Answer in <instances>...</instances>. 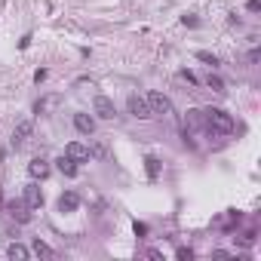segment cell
I'll return each instance as SVG.
<instances>
[{
    "mask_svg": "<svg viewBox=\"0 0 261 261\" xmlns=\"http://www.w3.org/2000/svg\"><path fill=\"white\" fill-rule=\"evenodd\" d=\"M144 166H147V178H157V175H160V160H157L154 154L144 157Z\"/></svg>",
    "mask_w": 261,
    "mask_h": 261,
    "instance_id": "15",
    "label": "cell"
},
{
    "mask_svg": "<svg viewBox=\"0 0 261 261\" xmlns=\"http://www.w3.org/2000/svg\"><path fill=\"white\" fill-rule=\"evenodd\" d=\"M197 59H200V62H206V65H212V68L218 65V55H215V52H206V49H200V52H197Z\"/></svg>",
    "mask_w": 261,
    "mask_h": 261,
    "instance_id": "16",
    "label": "cell"
},
{
    "mask_svg": "<svg viewBox=\"0 0 261 261\" xmlns=\"http://www.w3.org/2000/svg\"><path fill=\"white\" fill-rule=\"evenodd\" d=\"M95 114L101 120H111L114 117V101H111L108 95H95Z\"/></svg>",
    "mask_w": 261,
    "mask_h": 261,
    "instance_id": "8",
    "label": "cell"
},
{
    "mask_svg": "<svg viewBox=\"0 0 261 261\" xmlns=\"http://www.w3.org/2000/svg\"><path fill=\"white\" fill-rule=\"evenodd\" d=\"M25 209H28V203H22V200L6 203V212L13 215V218H19V221H28V218H31V212H25Z\"/></svg>",
    "mask_w": 261,
    "mask_h": 261,
    "instance_id": "10",
    "label": "cell"
},
{
    "mask_svg": "<svg viewBox=\"0 0 261 261\" xmlns=\"http://www.w3.org/2000/svg\"><path fill=\"white\" fill-rule=\"evenodd\" d=\"M144 101H147V108H151V114H172V101H169L163 93H157V89H151V93L144 95Z\"/></svg>",
    "mask_w": 261,
    "mask_h": 261,
    "instance_id": "2",
    "label": "cell"
},
{
    "mask_svg": "<svg viewBox=\"0 0 261 261\" xmlns=\"http://www.w3.org/2000/svg\"><path fill=\"white\" fill-rule=\"evenodd\" d=\"M200 117H203V126H206L212 135H231L234 132V117L228 114V111H221V108H206V111H200Z\"/></svg>",
    "mask_w": 261,
    "mask_h": 261,
    "instance_id": "1",
    "label": "cell"
},
{
    "mask_svg": "<svg viewBox=\"0 0 261 261\" xmlns=\"http://www.w3.org/2000/svg\"><path fill=\"white\" fill-rule=\"evenodd\" d=\"M6 255H9V258H19V261H25L31 252H28V249L22 246V243H9V246H6Z\"/></svg>",
    "mask_w": 261,
    "mask_h": 261,
    "instance_id": "12",
    "label": "cell"
},
{
    "mask_svg": "<svg viewBox=\"0 0 261 261\" xmlns=\"http://www.w3.org/2000/svg\"><path fill=\"white\" fill-rule=\"evenodd\" d=\"M246 9H249V13H258V9H261V0H249Z\"/></svg>",
    "mask_w": 261,
    "mask_h": 261,
    "instance_id": "23",
    "label": "cell"
},
{
    "mask_svg": "<svg viewBox=\"0 0 261 261\" xmlns=\"http://www.w3.org/2000/svg\"><path fill=\"white\" fill-rule=\"evenodd\" d=\"M34 255H40V258H55V249L47 246L43 240H34Z\"/></svg>",
    "mask_w": 261,
    "mask_h": 261,
    "instance_id": "14",
    "label": "cell"
},
{
    "mask_svg": "<svg viewBox=\"0 0 261 261\" xmlns=\"http://www.w3.org/2000/svg\"><path fill=\"white\" fill-rule=\"evenodd\" d=\"M47 68H37V71H34V80H37V83H43V80H47Z\"/></svg>",
    "mask_w": 261,
    "mask_h": 261,
    "instance_id": "21",
    "label": "cell"
},
{
    "mask_svg": "<svg viewBox=\"0 0 261 261\" xmlns=\"http://www.w3.org/2000/svg\"><path fill=\"white\" fill-rule=\"evenodd\" d=\"M28 47H31V34H25V37L19 40V49H28Z\"/></svg>",
    "mask_w": 261,
    "mask_h": 261,
    "instance_id": "24",
    "label": "cell"
},
{
    "mask_svg": "<svg viewBox=\"0 0 261 261\" xmlns=\"http://www.w3.org/2000/svg\"><path fill=\"white\" fill-rule=\"evenodd\" d=\"M126 108H129V114L132 117H139V120H151L154 114H151V108H147V101H144V95H129L126 98Z\"/></svg>",
    "mask_w": 261,
    "mask_h": 261,
    "instance_id": "3",
    "label": "cell"
},
{
    "mask_svg": "<svg viewBox=\"0 0 261 261\" xmlns=\"http://www.w3.org/2000/svg\"><path fill=\"white\" fill-rule=\"evenodd\" d=\"M181 25H188V28H197V25H200V19H197V16H181Z\"/></svg>",
    "mask_w": 261,
    "mask_h": 261,
    "instance_id": "19",
    "label": "cell"
},
{
    "mask_svg": "<svg viewBox=\"0 0 261 261\" xmlns=\"http://www.w3.org/2000/svg\"><path fill=\"white\" fill-rule=\"evenodd\" d=\"M175 255H178L181 261H185V258L190 261V258H194V252H190V249H185V246H181V249H178V252H175Z\"/></svg>",
    "mask_w": 261,
    "mask_h": 261,
    "instance_id": "22",
    "label": "cell"
},
{
    "mask_svg": "<svg viewBox=\"0 0 261 261\" xmlns=\"http://www.w3.org/2000/svg\"><path fill=\"white\" fill-rule=\"evenodd\" d=\"M25 203H28V209H40L43 206V190L37 185H28L25 188Z\"/></svg>",
    "mask_w": 261,
    "mask_h": 261,
    "instance_id": "9",
    "label": "cell"
},
{
    "mask_svg": "<svg viewBox=\"0 0 261 261\" xmlns=\"http://www.w3.org/2000/svg\"><path fill=\"white\" fill-rule=\"evenodd\" d=\"M31 129H34V123H31V120H22V123H19V126L13 129V139H9V144H13V147H16V151H19V147H22V144H25L28 139H31Z\"/></svg>",
    "mask_w": 261,
    "mask_h": 261,
    "instance_id": "5",
    "label": "cell"
},
{
    "mask_svg": "<svg viewBox=\"0 0 261 261\" xmlns=\"http://www.w3.org/2000/svg\"><path fill=\"white\" fill-rule=\"evenodd\" d=\"M55 163H59V172H62V175H77V163H74V160H68L65 154H62Z\"/></svg>",
    "mask_w": 261,
    "mask_h": 261,
    "instance_id": "13",
    "label": "cell"
},
{
    "mask_svg": "<svg viewBox=\"0 0 261 261\" xmlns=\"http://www.w3.org/2000/svg\"><path fill=\"white\" fill-rule=\"evenodd\" d=\"M65 157H68V160H74V163H86L89 160V147L80 144V142H68L65 144Z\"/></svg>",
    "mask_w": 261,
    "mask_h": 261,
    "instance_id": "4",
    "label": "cell"
},
{
    "mask_svg": "<svg viewBox=\"0 0 261 261\" xmlns=\"http://www.w3.org/2000/svg\"><path fill=\"white\" fill-rule=\"evenodd\" d=\"M252 243H255V231H246L240 237V246H252Z\"/></svg>",
    "mask_w": 261,
    "mask_h": 261,
    "instance_id": "18",
    "label": "cell"
},
{
    "mask_svg": "<svg viewBox=\"0 0 261 261\" xmlns=\"http://www.w3.org/2000/svg\"><path fill=\"white\" fill-rule=\"evenodd\" d=\"M206 83H209V86L215 89V93H224V83H221V77H215V74H209V77H206Z\"/></svg>",
    "mask_w": 261,
    "mask_h": 261,
    "instance_id": "17",
    "label": "cell"
},
{
    "mask_svg": "<svg viewBox=\"0 0 261 261\" xmlns=\"http://www.w3.org/2000/svg\"><path fill=\"white\" fill-rule=\"evenodd\" d=\"M132 228H135V237H144V234H147V224H144V221H135Z\"/></svg>",
    "mask_w": 261,
    "mask_h": 261,
    "instance_id": "20",
    "label": "cell"
},
{
    "mask_svg": "<svg viewBox=\"0 0 261 261\" xmlns=\"http://www.w3.org/2000/svg\"><path fill=\"white\" fill-rule=\"evenodd\" d=\"M181 77H185V80H188V83H197V77H194V74H190V71H188V68H185V71H181Z\"/></svg>",
    "mask_w": 261,
    "mask_h": 261,
    "instance_id": "25",
    "label": "cell"
},
{
    "mask_svg": "<svg viewBox=\"0 0 261 261\" xmlns=\"http://www.w3.org/2000/svg\"><path fill=\"white\" fill-rule=\"evenodd\" d=\"M80 209V194H74V190H65L59 197V212H77Z\"/></svg>",
    "mask_w": 261,
    "mask_h": 261,
    "instance_id": "6",
    "label": "cell"
},
{
    "mask_svg": "<svg viewBox=\"0 0 261 261\" xmlns=\"http://www.w3.org/2000/svg\"><path fill=\"white\" fill-rule=\"evenodd\" d=\"M28 175H31L34 181H37V178L43 181V178L49 175V163L43 160V157H37V160H31V163H28Z\"/></svg>",
    "mask_w": 261,
    "mask_h": 261,
    "instance_id": "7",
    "label": "cell"
},
{
    "mask_svg": "<svg viewBox=\"0 0 261 261\" xmlns=\"http://www.w3.org/2000/svg\"><path fill=\"white\" fill-rule=\"evenodd\" d=\"M74 126H77V132L93 135V132H95V120H93V117H86V114H74Z\"/></svg>",
    "mask_w": 261,
    "mask_h": 261,
    "instance_id": "11",
    "label": "cell"
}]
</instances>
